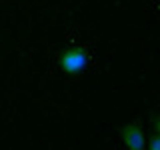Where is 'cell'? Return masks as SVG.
Instances as JSON below:
<instances>
[{"label": "cell", "mask_w": 160, "mask_h": 150, "mask_svg": "<svg viewBox=\"0 0 160 150\" xmlns=\"http://www.w3.org/2000/svg\"><path fill=\"white\" fill-rule=\"evenodd\" d=\"M146 150H160V136H158V134H154V136L148 140Z\"/></svg>", "instance_id": "3"}, {"label": "cell", "mask_w": 160, "mask_h": 150, "mask_svg": "<svg viewBox=\"0 0 160 150\" xmlns=\"http://www.w3.org/2000/svg\"><path fill=\"white\" fill-rule=\"evenodd\" d=\"M120 138H122L124 146L128 150H146V140H144V132L140 128L138 122L134 124H126L120 128Z\"/></svg>", "instance_id": "2"}, {"label": "cell", "mask_w": 160, "mask_h": 150, "mask_svg": "<svg viewBox=\"0 0 160 150\" xmlns=\"http://www.w3.org/2000/svg\"><path fill=\"white\" fill-rule=\"evenodd\" d=\"M58 66L64 70L70 76H78L82 74L88 66V54L84 48L80 46H72V48H66L58 54Z\"/></svg>", "instance_id": "1"}, {"label": "cell", "mask_w": 160, "mask_h": 150, "mask_svg": "<svg viewBox=\"0 0 160 150\" xmlns=\"http://www.w3.org/2000/svg\"><path fill=\"white\" fill-rule=\"evenodd\" d=\"M152 128H154V132L160 136V116H154V122H152Z\"/></svg>", "instance_id": "4"}]
</instances>
